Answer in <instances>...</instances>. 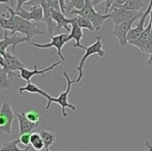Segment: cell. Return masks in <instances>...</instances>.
<instances>
[{"instance_id": "35", "label": "cell", "mask_w": 152, "mask_h": 151, "mask_svg": "<svg viewBox=\"0 0 152 151\" xmlns=\"http://www.w3.org/2000/svg\"><path fill=\"white\" fill-rule=\"evenodd\" d=\"M145 147H146L147 151H152V143L150 141L145 142Z\"/></svg>"}, {"instance_id": "34", "label": "cell", "mask_w": 152, "mask_h": 151, "mask_svg": "<svg viewBox=\"0 0 152 151\" xmlns=\"http://www.w3.org/2000/svg\"><path fill=\"white\" fill-rule=\"evenodd\" d=\"M146 54H152V33H151V37L150 40H149L148 44H147V48H146Z\"/></svg>"}, {"instance_id": "5", "label": "cell", "mask_w": 152, "mask_h": 151, "mask_svg": "<svg viewBox=\"0 0 152 151\" xmlns=\"http://www.w3.org/2000/svg\"><path fill=\"white\" fill-rule=\"evenodd\" d=\"M16 114H14L10 103L3 101L0 108V131L5 135L12 133V122L15 120Z\"/></svg>"}, {"instance_id": "8", "label": "cell", "mask_w": 152, "mask_h": 151, "mask_svg": "<svg viewBox=\"0 0 152 151\" xmlns=\"http://www.w3.org/2000/svg\"><path fill=\"white\" fill-rule=\"evenodd\" d=\"M28 42L26 36H17L16 34H12L10 30L4 31L2 39H0V53H3L7 50L8 47H12V53H16V48L20 44Z\"/></svg>"}, {"instance_id": "44", "label": "cell", "mask_w": 152, "mask_h": 151, "mask_svg": "<svg viewBox=\"0 0 152 151\" xmlns=\"http://www.w3.org/2000/svg\"><path fill=\"white\" fill-rule=\"evenodd\" d=\"M0 149H1V146H0Z\"/></svg>"}, {"instance_id": "9", "label": "cell", "mask_w": 152, "mask_h": 151, "mask_svg": "<svg viewBox=\"0 0 152 151\" xmlns=\"http://www.w3.org/2000/svg\"><path fill=\"white\" fill-rule=\"evenodd\" d=\"M2 56L4 58V69L10 73V77L14 78V77L20 76L17 75L16 71H20L22 69H24L25 65L23 64V62H21V60L16 56V54L6 50L5 52L2 53Z\"/></svg>"}, {"instance_id": "2", "label": "cell", "mask_w": 152, "mask_h": 151, "mask_svg": "<svg viewBox=\"0 0 152 151\" xmlns=\"http://www.w3.org/2000/svg\"><path fill=\"white\" fill-rule=\"evenodd\" d=\"M63 77L65 78L66 83H67V86H66L65 91L61 92L60 94H59L58 97L51 96V98L48 99V103H47L45 109L49 110V109H50V107H51V104H53V103L58 104V105L61 107V115H62V117H63V118H66V117L68 116L67 113H66V108H69V109H72V111H77V107H76V106H74V105H72V104L68 103V94H69L70 90H72V84H75L76 82H75V80H72V79L69 78V76H68V74L66 73V71H63Z\"/></svg>"}, {"instance_id": "25", "label": "cell", "mask_w": 152, "mask_h": 151, "mask_svg": "<svg viewBox=\"0 0 152 151\" xmlns=\"http://www.w3.org/2000/svg\"><path fill=\"white\" fill-rule=\"evenodd\" d=\"M85 5V0H69L67 4H66V12L65 16L70 12L72 9H82Z\"/></svg>"}, {"instance_id": "43", "label": "cell", "mask_w": 152, "mask_h": 151, "mask_svg": "<svg viewBox=\"0 0 152 151\" xmlns=\"http://www.w3.org/2000/svg\"><path fill=\"white\" fill-rule=\"evenodd\" d=\"M61 151H70V150H66V149H64V150H61Z\"/></svg>"}, {"instance_id": "36", "label": "cell", "mask_w": 152, "mask_h": 151, "mask_svg": "<svg viewBox=\"0 0 152 151\" xmlns=\"http://www.w3.org/2000/svg\"><path fill=\"white\" fill-rule=\"evenodd\" d=\"M102 1H106V0H91V2H92V4H93V6L97 5V4H99L100 2H102Z\"/></svg>"}, {"instance_id": "20", "label": "cell", "mask_w": 152, "mask_h": 151, "mask_svg": "<svg viewBox=\"0 0 152 151\" xmlns=\"http://www.w3.org/2000/svg\"><path fill=\"white\" fill-rule=\"evenodd\" d=\"M39 135H40V137H42V141H44L45 148H46V149H49L57 140L56 135L50 131L42 129V131H39Z\"/></svg>"}, {"instance_id": "17", "label": "cell", "mask_w": 152, "mask_h": 151, "mask_svg": "<svg viewBox=\"0 0 152 151\" xmlns=\"http://www.w3.org/2000/svg\"><path fill=\"white\" fill-rule=\"evenodd\" d=\"M6 9L10 12V18H5L3 16L4 14L0 15V27L4 30H10L12 32L15 29V15H16V10L14 8L10 7V6H5Z\"/></svg>"}, {"instance_id": "19", "label": "cell", "mask_w": 152, "mask_h": 151, "mask_svg": "<svg viewBox=\"0 0 152 151\" xmlns=\"http://www.w3.org/2000/svg\"><path fill=\"white\" fill-rule=\"evenodd\" d=\"M12 78L10 77V73L0 65V89L1 90H7L12 87Z\"/></svg>"}, {"instance_id": "38", "label": "cell", "mask_w": 152, "mask_h": 151, "mask_svg": "<svg viewBox=\"0 0 152 151\" xmlns=\"http://www.w3.org/2000/svg\"><path fill=\"white\" fill-rule=\"evenodd\" d=\"M0 65L4 67V58H3V56H2L1 53H0Z\"/></svg>"}, {"instance_id": "21", "label": "cell", "mask_w": 152, "mask_h": 151, "mask_svg": "<svg viewBox=\"0 0 152 151\" xmlns=\"http://www.w3.org/2000/svg\"><path fill=\"white\" fill-rule=\"evenodd\" d=\"M20 143V140L19 139H15L12 140V141L5 142V143L2 144L1 149L0 151H29L30 150V146H26L24 149H21L19 148L18 144Z\"/></svg>"}, {"instance_id": "24", "label": "cell", "mask_w": 152, "mask_h": 151, "mask_svg": "<svg viewBox=\"0 0 152 151\" xmlns=\"http://www.w3.org/2000/svg\"><path fill=\"white\" fill-rule=\"evenodd\" d=\"M76 23L81 27L82 29H88L89 31H95L93 24L91 23L90 20L82 16H76Z\"/></svg>"}, {"instance_id": "23", "label": "cell", "mask_w": 152, "mask_h": 151, "mask_svg": "<svg viewBox=\"0 0 152 151\" xmlns=\"http://www.w3.org/2000/svg\"><path fill=\"white\" fill-rule=\"evenodd\" d=\"M30 145L32 148H34L36 151H42L45 148V144L40 137L39 133H32L30 139Z\"/></svg>"}, {"instance_id": "45", "label": "cell", "mask_w": 152, "mask_h": 151, "mask_svg": "<svg viewBox=\"0 0 152 151\" xmlns=\"http://www.w3.org/2000/svg\"><path fill=\"white\" fill-rule=\"evenodd\" d=\"M0 37H1V35H0Z\"/></svg>"}, {"instance_id": "15", "label": "cell", "mask_w": 152, "mask_h": 151, "mask_svg": "<svg viewBox=\"0 0 152 151\" xmlns=\"http://www.w3.org/2000/svg\"><path fill=\"white\" fill-rule=\"evenodd\" d=\"M16 118L18 119L19 128H20V136L23 133H32L38 127V123H33L26 117L24 112L17 113Z\"/></svg>"}, {"instance_id": "14", "label": "cell", "mask_w": 152, "mask_h": 151, "mask_svg": "<svg viewBox=\"0 0 152 151\" xmlns=\"http://www.w3.org/2000/svg\"><path fill=\"white\" fill-rule=\"evenodd\" d=\"M151 33H152V24L149 22L148 26L145 28V30L143 31V33L140 35V37L136 40L129 42L128 44H130L132 46L138 48L141 52L144 53V54H146V48H147V44H148L149 40H150Z\"/></svg>"}, {"instance_id": "29", "label": "cell", "mask_w": 152, "mask_h": 151, "mask_svg": "<svg viewBox=\"0 0 152 151\" xmlns=\"http://www.w3.org/2000/svg\"><path fill=\"white\" fill-rule=\"evenodd\" d=\"M44 0H30L25 4V6H29V7H35V6H42Z\"/></svg>"}, {"instance_id": "10", "label": "cell", "mask_w": 152, "mask_h": 151, "mask_svg": "<svg viewBox=\"0 0 152 151\" xmlns=\"http://www.w3.org/2000/svg\"><path fill=\"white\" fill-rule=\"evenodd\" d=\"M143 15L142 12H134V10H128L123 7H118L111 9L110 19L113 21L114 25L120 24L125 21H129L134 18H140Z\"/></svg>"}, {"instance_id": "6", "label": "cell", "mask_w": 152, "mask_h": 151, "mask_svg": "<svg viewBox=\"0 0 152 151\" xmlns=\"http://www.w3.org/2000/svg\"><path fill=\"white\" fill-rule=\"evenodd\" d=\"M67 33H61V34L57 35H51V42L49 44H37V42H30L31 46L36 47L38 49H50L55 48L57 50V54L60 57L61 61H65V58L62 55V48L66 42H69V37H68Z\"/></svg>"}, {"instance_id": "4", "label": "cell", "mask_w": 152, "mask_h": 151, "mask_svg": "<svg viewBox=\"0 0 152 151\" xmlns=\"http://www.w3.org/2000/svg\"><path fill=\"white\" fill-rule=\"evenodd\" d=\"M95 42H93L92 44H90L89 47H85V54L82 56L80 60V63L79 65L76 67V71L79 73V76L78 78L75 80L76 83H79L81 82V80L83 79V76H84V71H83V69H84V65H85V62L86 60L89 58L92 55H98L99 57H104L106 55L104 53V49H102V37L100 36H96L95 38Z\"/></svg>"}, {"instance_id": "1", "label": "cell", "mask_w": 152, "mask_h": 151, "mask_svg": "<svg viewBox=\"0 0 152 151\" xmlns=\"http://www.w3.org/2000/svg\"><path fill=\"white\" fill-rule=\"evenodd\" d=\"M67 16H82L87 18L88 20L91 21V23L93 24L94 28H95V31H98L102 27V25L104 23V21L107 19L110 18V14H104L102 15L99 12H95L94 9V6L92 4L91 0H85V5L82 9L78 10V9H72L70 10V12L67 15Z\"/></svg>"}, {"instance_id": "18", "label": "cell", "mask_w": 152, "mask_h": 151, "mask_svg": "<svg viewBox=\"0 0 152 151\" xmlns=\"http://www.w3.org/2000/svg\"><path fill=\"white\" fill-rule=\"evenodd\" d=\"M23 92H29V93H32V94H39V95H42V96H44L45 98H47V101L50 99L51 96H52V95H50L48 92H46V91L42 90V88H39L37 85L33 84V83H31V82L27 83L26 86L19 88V93L22 94Z\"/></svg>"}, {"instance_id": "42", "label": "cell", "mask_w": 152, "mask_h": 151, "mask_svg": "<svg viewBox=\"0 0 152 151\" xmlns=\"http://www.w3.org/2000/svg\"><path fill=\"white\" fill-rule=\"evenodd\" d=\"M45 151H53V150H50V149H46Z\"/></svg>"}, {"instance_id": "28", "label": "cell", "mask_w": 152, "mask_h": 151, "mask_svg": "<svg viewBox=\"0 0 152 151\" xmlns=\"http://www.w3.org/2000/svg\"><path fill=\"white\" fill-rule=\"evenodd\" d=\"M46 1L49 3V5L51 6V8H53V9H56V10H59V12H61L60 5H59V0H46Z\"/></svg>"}, {"instance_id": "30", "label": "cell", "mask_w": 152, "mask_h": 151, "mask_svg": "<svg viewBox=\"0 0 152 151\" xmlns=\"http://www.w3.org/2000/svg\"><path fill=\"white\" fill-rule=\"evenodd\" d=\"M126 1H127V0H115L114 3H113V5H112V7L110 8V10L111 9H114V8L121 7V6L123 5V4L125 3Z\"/></svg>"}, {"instance_id": "37", "label": "cell", "mask_w": 152, "mask_h": 151, "mask_svg": "<svg viewBox=\"0 0 152 151\" xmlns=\"http://www.w3.org/2000/svg\"><path fill=\"white\" fill-rule=\"evenodd\" d=\"M147 66H152V54H150V57L147 60Z\"/></svg>"}, {"instance_id": "11", "label": "cell", "mask_w": 152, "mask_h": 151, "mask_svg": "<svg viewBox=\"0 0 152 151\" xmlns=\"http://www.w3.org/2000/svg\"><path fill=\"white\" fill-rule=\"evenodd\" d=\"M59 64H61V61L54 62L53 64H51L50 66L46 67V69H38L37 65L33 64V69H32V71L26 69V67H24V69H22L20 71V74H19L20 76H19V78L23 79V80H25L27 83H28V82H30V80L34 76H44L46 73H49V71H53V69H54L55 67L58 66Z\"/></svg>"}, {"instance_id": "26", "label": "cell", "mask_w": 152, "mask_h": 151, "mask_svg": "<svg viewBox=\"0 0 152 151\" xmlns=\"http://www.w3.org/2000/svg\"><path fill=\"white\" fill-rule=\"evenodd\" d=\"M26 117L33 123H38L39 124V119H40V115L36 110H29L28 112L25 113Z\"/></svg>"}, {"instance_id": "33", "label": "cell", "mask_w": 152, "mask_h": 151, "mask_svg": "<svg viewBox=\"0 0 152 151\" xmlns=\"http://www.w3.org/2000/svg\"><path fill=\"white\" fill-rule=\"evenodd\" d=\"M66 0H59V5H60V9L61 12H63L65 15L66 12V3H65Z\"/></svg>"}, {"instance_id": "13", "label": "cell", "mask_w": 152, "mask_h": 151, "mask_svg": "<svg viewBox=\"0 0 152 151\" xmlns=\"http://www.w3.org/2000/svg\"><path fill=\"white\" fill-rule=\"evenodd\" d=\"M16 14L19 17L25 19L28 21H33V22H42L44 19V9L42 6H35L32 7L31 10H26V9H21L19 12H16Z\"/></svg>"}, {"instance_id": "41", "label": "cell", "mask_w": 152, "mask_h": 151, "mask_svg": "<svg viewBox=\"0 0 152 151\" xmlns=\"http://www.w3.org/2000/svg\"><path fill=\"white\" fill-rule=\"evenodd\" d=\"M149 17H150V21H149V22H150L151 24H152V8H151V12H150V15H149Z\"/></svg>"}, {"instance_id": "27", "label": "cell", "mask_w": 152, "mask_h": 151, "mask_svg": "<svg viewBox=\"0 0 152 151\" xmlns=\"http://www.w3.org/2000/svg\"><path fill=\"white\" fill-rule=\"evenodd\" d=\"M30 139H31V133H23L19 138L20 143H22L23 145H26V146H28L30 144Z\"/></svg>"}, {"instance_id": "12", "label": "cell", "mask_w": 152, "mask_h": 151, "mask_svg": "<svg viewBox=\"0 0 152 151\" xmlns=\"http://www.w3.org/2000/svg\"><path fill=\"white\" fill-rule=\"evenodd\" d=\"M52 18L55 21V23L57 24V34H61V33H65L63 32L64 30L66 32H70L72 28H69L68 25L72 24L74 22L75 19L74 18H67L63 12H59V10L53 9L52 8Z\"/></svg>"}, {"instance_id": "39", "label": "cell", "mask_w": 152, "mask_h": 151, "mask_svg": "<svg viewBox=\"0 0 152 151\" xmlns=\"http://www.w3.org/2000/svg\"><path fill=\"white\" fill-rule=\"evenodd\" d=\"M2 3H10V0H0V4H2Z\"/></svg>"}, {"instance_id": "22", "label": "cell", "mask_w": 152, "mask_h": 151, "mask_svg": "<svg viewBox=\"0 0 152 151\" xmlns=\"http://www.w3.org/2000/svg\"><path fill=\"white\" fill-rule=\"evenodd\" d=\"M144 0H127L121 7L128 10H134V12H140L142 8L145 7Z\"/></svg>"}, {"instance_id": "7", "label": "cell", "mask_w": 152, "mask_h": 151, "mask_svg": "<svg viewBox=\"0 0 152 151\" xmlns=\"http://www.w3.org/2000/svg\"><path fill=\"white\" fill-rule=\"evenodd\" d=\"M140 18H134L129 21L122 22L120 24L114 25V28H113V30H112V34L118 39V42L121 47H126V44H128V39H127L128 32H129V30L132 29V24Z\"/></svg>"}, {"instance_id": "40", "label": "cell", "mask_w": 152, "mask_h": 151, "mask_svg": "<svg viewBox=\"0 0 152 151\" xmlns=\"http://www.w3.org/2000/svg\"><path fill=\"white\" fill-rule=\"evenodd\" d=\"M10 6H15V0H10Z\"/></svg>"}, {"instance_id": "16", "label": "cell", "mask_w": 152, "mask_h": 151, "mask_svg": "<svg viewBox=\"0 0 152 151\" xmlns=\"http://www.w3.org/2000/svg\"><path fill=\"white\" fill-rule=\"evenodd\" d=\"M72 18H74L75 20H74V22L70 24L72 25V30H70L68 37H69V40H72V39L75 40L74 48H80V49L85 50V46H83V44H81V40L84 37L83 29L76 23V17H72Z\"/></svg>"}, {"instance_id": "32", "label": "cell", "mask_w": 152, "mask_h": 151, "mask_svg": "<svg viewBox=\"0 0 152 151\" xmlns=\"http://www.w3.org/2000/svg\"><path fill=\"white\" fill-rule=\"evenodd\" d=\"M114 1L115 0H106V7H104V12H106V14L109 12V10H110V8L112 7Z\"/></svg>"}, {"instance_id": "31", "label": "cell", "mask_w": 152, "mask_h": 151, "mask_svg": "<svg viewBox=\"0 0 152 151\" xmlns=\"http://www.w3.org/2000/svg\"><path fill=\"white\" fill-rule=\"evenodd\" d=\"M30 0H17V6H16V12L22 9V6L25 5L27 2H29Z\"/></svg>"}, {"instance_id": "3", "label": "cell", "mask_w": 152, "mask_h": 151, "mask_svg": "<svg viewBox=\"0 0 152 151\" xmlns=\"http://www.w3.org/2000/svg\"><path fill=\"white\" fill-rule=\"evenodd\" d=\"M16 32H20L25 34V36L28 39V42L30 44L31 39L35 35H44L45 31H42V29L37 28L36 26V22L33 21H28L25 19L19 17L18 15H15V29L12 32H10L12 34H16Z\"/></svg>"}]
</instances>
